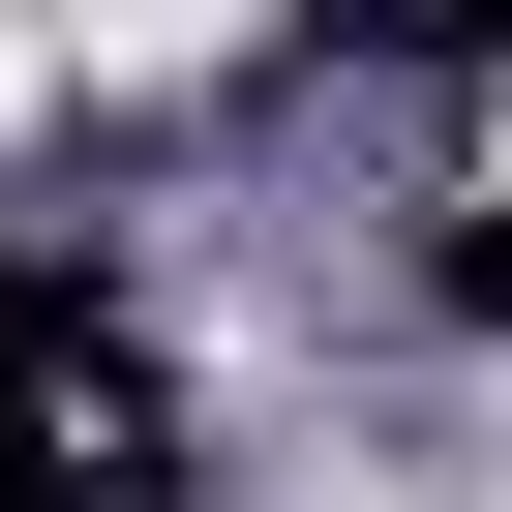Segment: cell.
<instances>
[{
  "instance_id": "1",
  "label": "cell",
  "mask_w": 512,
  "mask_h": 512,
  "mask_svg": "<svg viewBox=\"0 0 512 512\" xmlns=\"http://www.w3.org/2000/svg\"><path fill=\"white\" fill-rule=\"evenodd\" d=\"M211 31H241V0H121V61H211Z\"/></svg>"
}]
</instances>
